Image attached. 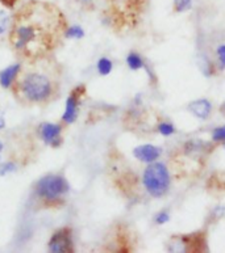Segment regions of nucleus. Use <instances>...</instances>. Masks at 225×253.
Masks as SVG:
<instances>
[{
    "label": "nucleus",
    "instance_id": "obj_4",
    "mask_svg": "<svg viewBox=\"0 0 225 253\" xmlns=\"http://www.w3.org/2000/svg\"><path fill=\"white\" fill-rule=\"evenodd\" d=\"M67 192H69L67 181L62 176L57 174H49L42 177L36 185L37 196L45 201L59 200Z\"/></svg>",
    "mask_w": 225,
    "mask_h": 253
},
{
    "label": "nucleus",
    "instance_id": "obj_12",
    "mask_svg": "<svg viewBox=\"0 0 225 253\" xmlns=\"http://www.w3.org/2000/svg\"><path fill=\"white\" fill-rule=\"evenodd\" d=\"M112 68H113V63H112L111 59H108V58H102L98 61V71H99L100 75H110L112 71Z\"/></svg>",
    "mask_w": 225,
    "mask_h": 253
},
{
    "label": "nucleus",
    "instance_id": "obj_20",
    "mask_svg": "<svg viewBox=\"0 0 225 253\" xmlns=\"http://www.w3.org/2000/svg\"><path fill=\"white\" fill-rule=\"evenodd\" d=\"M216 53H218L219 62H220V67L225 68V45L219 46Z\"/></svg>",
    "mask_w": 225,
    "mask_h": 253
},
{
    "label": "nucleus",
    "instance_id": "obj_11",
    "mask_svg": "<svg viewBox=\"0 0 225 253\" xmlns=\"http://www.w3.org/2000/svg\"><path fill=\"white\" fill-rule=\"evenodd\" d=\"M126 63H128V67L130 70H140L142 68L145 64H144V61H142V58L138 55L137 53H130L128 57H126Z\"/></svg>",
    "mask_w": 225,
    "mask_h": 253
},
{
    "label": "nucleus",
    "instance_id": "obj_23",
    "mask_svg": "<svg viewBox=\"0 0 225 253\" xmlns=\"http://www.w3.org/2000/svg\"><path fill=\"white\" fill-rule=\"evenodd\" d=\"M1 150H3V143L0 142V152H1Z\"/></svg>",
    "mask_w": 225,
    "mask_h": 253
},
{
    "label": "nucleus",
    "instance_id": "obj_22",
    "mask_svg": "<svg viewBox=\"0 0 225 253\" xmlns=\"http://www.w3.org/2000/svg\"><path fill=\"white\" fill-rule=\"evenodd\" d=\"M4 126H5V121H4L3 117H0V130L4 128Z\"/></svg>",
    "mask_w": 225,
    "mask_h": 253
},
{
    "label": "nucleus",
    "instance_id": "obj_1",
    "mask_svg": "<svg viewBox=\"0 0 225 253\" xmlns=\"http://www.w3.org/2000/svg\"><path fill=\"white\" fill-rule=\"evenodd\" d=\"M61 13L52 4L31 1L24 5L13 20L11 42L17 51L38 57L54 49L57 34L63 27Z\"/></svg>",
    "mask_w": 225,
    "mask_h": 253
},
{
    "label": "nucleus",
    "instance_id": "obj_6",
    "mask_svg": "<svg viewBox=\"0 0 225 253\" xmlns=\"http://www.w3.org/2000/svg\"><path fill=\"white\" fill-rule=\"evenodd\" d=\"M62 126L57 124H42L40 126V135L46 144L57 148L62 144Z\"/></svg>",
    "mask_w": 225,
    "mask_h": 253
},
{
    "label": "nucleus",
    "instance_id": "obj_9",
    "mask_svg": "<svg viewBox=\"0 0 225 253\" xmlns=\"http://www.w3.org/2000/svg\"><path fill=\"white\" fill-rule=\"evenodd\" d=\"M188 110L194 114L195 117L206 120V118L210 117L211 112H212V104L207 98H199V100L191 102L188 105Z\"/></svg>",
    "mask_w": 225,
    "mask_h": 253
},
{
    "label": "nucleus",
    "instance_id": "obj_18",
    "mask_svg": "<svg viewBox=\"0 0 225 253\" xmlns=\"http://www.w3.org/2000/svg\"><path fill=\"white\" fill-rule=\"evenodd\" d=\"M13 170H16V164L9 162L4 163V164L0 166V176H5V174L9 173V172H13Z\"/></svg>",
    "mask_w": 225,
    "mask_h": 253
},
{
    "label": "nucleus",
    "instance_id": "obj_8",
    "mask_svg": "<svg viewBox=\"0 0 225 253\" xmlns=\"http://www.w3.org/2000/svg\"><path fill=\"white\" fill-rule=\"evenodd\" d=\"M82 89V87L76 88L71 92V95L69 96L67 101H66V109L65 113L62 116L63 121L66 124H73L75 122L76 117H78V105H79V91Z\"/></svg>",
    "mask_w": 225,
    "mask_h": 253
},
{
    "label": "nucleus",
    "instance_id": "obj_14",
    "mask_svg": "<svg viewBox=\"0 0 225 253\" xmlns=\"http://www.w3.org/2000/svg\"><path fill=\"white\" fill-rule=\"evenodd\" d=\"M192 5V0H174V7L176 12L188 11Z\"/></svg>",
    "mask_w": 225,
    "mask_h": 253
},
{
    "label": "nucleus",
    "instance_id": "obj_21",
    "mask_svg": "<svg viewBox=\"0 0 225 253\" xmlns=\"http://www.w3.org/2000/svg\"><path fill=\"white\" fill-rule=\"evenodd\" d=\"M76 1H79L82 4H90V3H94L95 0H76Z\"/></svg>",
    "mask_w": 225,
    "mask_h": 253
},
{
    "label": "nucleus",
    "instance_id": "obj_19",
    "mask_svg": "<svg viewBox=\"0 0 225 253\" xmlns=\"http://www.w3.org/2000/svg\"><path fill=\"white\" fill-rule=\"evenodd\" d=\"M157 224H165V223H168L170 220V214L168 211H161L158 212L154 218Z\"/></svg>",
    "mask_w": 225,
    "mask_h": 253
},
{
    "label": "nucleus",
    "instance_id": "obj_17",
    "mask_svg": "<svg viewBox=\"0 0 225 253\" xmlns=\"http://www.w3.org/2000/svg\"><path fill=\"white\" fill-rule=\"evenodd\" d=\"M212 139L215 142H225V126L215 128L212 131Z\"/></svg>",
    "mask_w": 225,
    "mask_h": 253
},
{
    "label": "nucleus",
    "instance_id": "obj_15",
    "mask_svg": "<svg viewBox=\"0 0 225 253\" xmlns=\"http://www.w3.org/2000/svg\"><path fill=\"white\" fill-rule=\"evenodd\" d=\"M158 131H160L164 136H170L175 132V128H174V126H172L171 124L162 122V124H160V126H158Z\"/></svg>",
    "mask_w": 225,
    "mask_h": 253
},
{
    "label": "nucleus",
    "instance_id": "obj_10",
    "mask_svg": "<svg viewBox=\"0 0 225 253\" xmlns=\"http://www.w3.org/2000/svg\"><path fill=\"white\" fill-rule=\"evenodd\" d=\"M20 64H12L9 67H7L5 70L0 72V84L3 88H8L12 84V82L15 80V78L17 76V74L20 72Z\"/></svg>",
    "mask_w": 225,
    "mask_h": 253
},
{
    "label": "nucleus",
    "instance_id": "obj_16",
    "mask_svg": "<svg viewBox=\"0 0 225 253\" xmlns=\"http://www.w3.org/2000/svg\"><path fill=\"white\" fill-rule=\"evenodd\" d=\"M8 25H9V16L5 11H0V34L7 31Z\"/></svg>",
    "mask_w": 225,
    "mask_h": 253
},
{
    "label": "nucleus",
    "instance_id": "obj_3",
    "mask_svg": "<svg viewBox=\"0 0 225 253\" xmlns=\"http://www.w3.org/2000/svg\"><path fill=\"white\" fill-rule=\"evenodd\" d=\"M20 89L28 101L41 102L52 95V82L41 74H29L21 82Z\"/></svg>",
    "mask_w": 225,
    "mask_h": 253
},
{
    "label": "nucleus",
    "instance_id": "obj_2",
    "mask_svg": "<svg viewBox=\"0 0 225 253\" xmlns=\"http://www.w3.org/2000/svg\"><path fill=\"white\" fill-rule=\"evenodd\" d=\"M142 181H144L146 192L149 193L150 196L160 198L169 192L171 178H170L168 167L165 166L164 163L154 162L150 163V166L145 169Z\"/></svg>",
    "mask_w": 225,
    "mask_h": 253
},
{
    "label": "nucleus",
    "instance_id": "obj_24",
    "mask_svg": "<svg viewBox=\"0 0 225 253\" xmlns=\"http://www.w3.org/2000/svg\"><path fill=\"white\" fill-rule=\"evenodd\" d=\"M224 105H225V104H224Z\"/></svg>",
    "mask_w": 225,
    "mask_h": 253
},
{
    "label": "nucleus",
    "instance_id": "obj_7",
    "mask_svg": "<svg viewBox=\"0 0 225 253\" xmlns=\"http://www.w3.org/2000/svg\"><path fill=\"white\" fill-rule=\"evenodd\" d=\"M161 154H162V150L157 146H153V144H142V146H138L133 150L134 158L140 162L148 163V164L157 162Z\"/></svg>",
    "mask_w": 225,
    "mask_h": 253
},
{
    "label": "nucleus",
    "instance_id": "obj_13",
    "mask_svg": "<svg viewBox=\"0 0 225 253\" xmlns=\"http://www.w3.org/2000/svg\"><path fill=\"white\" fill-rule=\"evenodd\" d=\"M65 36L67 38H76V40H79V38H82L84 36V31L80 27H78V25H74V27L69 28L65 32Z\"/></svg>",
    "mask_w": 225,
    "mask_h": 253
},
{
    "label": "nucleus",
    "instance_id": "obj_5",
    "mask_svg": "<svg viewBox=\"0 0 225 253\" xmlns=\"http://www.w3.org/2000/svg\"><path fill=\"white\" fill-rule=\"evenodd\" d=\"M49 251L54 253L71 252L73 251V239L71 232L67 228L58 230L49 240Z\"/></svg>",
    "mask_w": 225,
    "mask_h": 253
}]
</instances>
